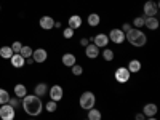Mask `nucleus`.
<instances>
[{
    "label": "nucleus",
    "instance_id": "f257e3e1",
    "mask_svg": "<svg viewBox=\"0 0 160 120\" xmlns=\"http://www.w3.org/2000/svg\"><path fill=\"white\" fill-rule=\"evenodd\" d=\"M22 109H24V112L28 114V115H31V117H38L40 114H42V111H43V102H42V99H40L38 96H35V95H26L24 98H22Z\"/></svg>",
    "mask_w": 160,
    "mask_h": 120
},
{
    "label": "nucleus",
    "instance_id": "f03ea898",
    "mask_svg": "<svg viewBox=\"0 0 160 120\" xmlns=\"http://www.w3.org/2000/svg\"><path fill=\"white\" fill-rule=\"evenodd\" d=\"M125 38L128 40V43L133 45V47H136V48H141L146 45V42H148V35H146L141 29H135L133 28L131 31H128L125 34Z\"/></svg>",
    "mask_w": 160,
    "mask_h": 120
},
{
    "label": "nucleus",
    "instance_id": "7ed1b4c3",
    "mask_svg": "<svg viewBox=\"0 0 160 120\" xmlns=\"http://www.w3.org/2000/svg\"><path fill=\"white\" fill-rule=\"evenodd\" d=\"M78 104H80V108H82L83 111L93 109V108H95V104H96L95 93H93V91H83L82 95H80V98H78Z\"/></svg>",
    "mask_w": 160,
    "mask_h": 120
},
{
    "label": "nucleus",
    "instance_id": "20e7f679",
    "mask_svg": "<svg viewBox=\"0 0 160 120\" xmlns=\"http://www.w3.org/2000/svg\"><path fill=\"white\" fill-rule=\"evenodd\" d=\"M108 37H109V42H112L115 45H122L125 42V32L122 29H118V28L111 29V32L108 34Z\"/></svg>",
    "mask_w": 160,
    "mask_h": 120
},
{
    "label": "nucleus",
    "instance_id": "39448f33",
    "mask_svg": "<svg viewBox=\"0 0 160 120\" xmlns=\"http://www.w3.org/2000/svg\"><path fill=\"white\" fill-rule=\"evenodd\" d=\"M144 11V18H151V16H157L158 13V2H154V0H148L142 7Z\"/></svg>",
    "mask_w": 160,
    "mask_h": 120
},
{
    "label": "nucleus",
    "instance_id": "423d86ee",
    "mask_svg": "<svg viewBox=\"0 0 160 120\" xmlns=\"http://www.w3.org/2000/svg\"><path fill=\"white\" fill-rule=\"evenodd\" d=\"M15 111L16 109L11 108L8 102L3 104V106H0V118H2V120H15V117H16Z\"/></svg>",
    "mask_w": 160,
    "mask_h": 120
},
{
    "label": "nucleus",
    "instance_id": "0eeeda50",
    "mask_svg": "<svg viewBox=\"0 0 160 120\" xmlns=\"http://www.w3.org/2000/svg\"><path fill=\"white\" fill-rule=\"evenodd\" d=\"M114 77H115V80H117L118 83H127L128 80H130V77H131V74H130V71L125 68V66H122V68H117L115 69Z\"/></svg>",
    "mask_w": 160,
    "mask_h": 120
},
{
    "label": "nucleus",
    "instance_id": "6e6552de",
    "mask_svg": "<svg viewBox=\"0 0 160 120\" xmlns=\"http://www.w3.org/2000/svg\"><path fill=\"white\" fill-rule=\"evenodd\" d=\"M48 95H50V99L51 101H61L62 96H64V90L61 85H53L50 90H48Z\"/></svg>",
    "mask_w": 160,
    "mask_h": 120
},
{
    "label": "nucleus",
    "instance_id": "1a4fd4ad",
    "mask_svg": "<svg viewBox=\"0 0 160 120\" xmlns=\"http://www.w3.org/2000/svg\"><path fill=\"white\" fill-rule=\"evenodd\" d=\"M91 42L95 43L98 48H106V47L109 45V37H108V34L99 32V34H96L95 37H91Z\"/></svg>",
    "mask_w": 160,
    "mask_h": 120
},
{
    "label": "nucleus",
    "instance_id": "9d476101",
    "mask_svg": "<svg viewBox=\"0 0 160 120\" xmlns=\"http://www.w3.org/2000/svg\"><path fill=\"white\" fill-rule=\"evenodd\" d=\"M31 58L34 59V62L42 64V62H45L47 58H48V51H47L45 48H35V50L32 51V56H31Z\"/></svg>",
    "mask_w": 160,
    "mask_h": 120
},
{
    "label": "nucleus",
    "instance_id": "9b49d317",
    "mask_svg": "<svg viewBox=\"0 0 160 120\" xmlns=\"http://www.w3.org/2000/svg\"><path fill=\"white\" fill-rule=\"evenodd\" d=\"M85 56L90 58V59H96L99 56V48L95 43H88L85 47Z\"/></svg>",
    "mask_w": 160,
    "mask_h": 120
},
{
    "label": "nucleus",
    "instance_id": "f8f14e48",
    "mask_svg": "<svg viewBox=\"0 0 160 120\" xmlns=\"http://www.w3.org/2000/svg\"><path fill=\"white\" fill-rule=\"evenodd\" d=\"M38 24L43 31H50V29L55 28V19H53L51 16H42L40 21H38Z\"/></svg>",
    "mask_w": 160,
    "mask_h": 120
},
{
    "label": "nucleus",
    "instance_id": "ddd939ff",
    "mask_svg": "<svg viewBox=\"0 0 160 120\" xmlns=\"http://www.w3.org/2000/svg\"><path fill=\"white\" fill-rule=\"evenodd\" d=\"M157 112H158V108H157V104H154V102H149V104H146L142 108V114L146 117H155Z\"/></svg>",
    "mask_w": 160,
    "mask_h": 120
},
{
    "label": "nucleus",
    "instance_id": "4468645a",
    "mask_svg": "<svg viewBox=\"0 0 160 120\" xmlns=\"http://www.w3.org/2000/svg\"><path fill=\"white\" fill-rule=\"evenodd\" d=\"M144 26L148 28L149 31H155L158 29V26H160V21L157 16H151V18H144Z\"/></svg>",
    "mask_w": 160,
    "mask_h": 120
},
{
    "label": "nucleus",
    "instance_id": "2eb2a0df",
    "mask_svg": "<svg viewBox=\"0 0 160 120\" xmlns=\"http://www.w3.org/2000/svg\"><path fill=\"white\" fill-rule=\"evenodd\" d=\"M61 61H62V64L66 66V68H72L74 64H77V62H75L77 58H75L74 53H64L62 58H61Z\"/></svg>",
    "mask_w": 160,
    "mask_h": 120
},
{
    "label": "nucleus",
    "instance_id": "dca6fc26",
    "mask_svg": "<svg viewBox=\"0 0 160 120\" xmlns=\"http://www.w3.org/2000/svg\"><path fill=\"white\" fill-rule=\"evenodd\" d=\"M47 93H48V85L43 83V82H40V83H37V85L34 87V95L38 96V98H43Z\"/></svg>",
    "mask_w": 160,
    "mask_h": 120
},
{
    "label": "nucleus",
    "instance_id": "f3484780",
    "mask_svg": "<svg viewBox=\"0 0 160 120\" xmlns=\"http://www.w3.org/2000/svg\"><path fill=\"white\" fill-rule=\"evenodd\" d=\"M10 62H11V66L13 68H16V69H19V68H22V66L26 64V59L19 55V53H15L11 58H10Z\"/></svg>",
    "mask_w": 160,
    "mask_h": 120
},
{
    "label": "nucleus",
    "instance_id": "a211bd4d",
    "mask_svg": "<svg viewBox=\"0 0 160 120\" xmlns=\"http://www.w3.org/2000/svg\"><path fill=\"white\" fill-rule=\"evenodd\" d=\"M68 28H71V29H74V31H77L80 26H82V16H78V15H72L69 19H68Z\"/></svg>",
    "mask_w": 160,
    "mask_h": 120
},
{
    "label": "nucleus",
    "instance_id": "6ab92c4d",
    "mask_svg": "<svg viewBox=\"0 0 160 120\" xmlns=\"http://www.w3.org/2000/svg\"><path fill=\"white\" fill-rule=\"evenodd\" d=\"M141 61H138V59H131L130 62H128V66H127V69L130 71V74H138L139 71H141Z\"/></svg>",
    "mask_w": 160,
    "mask_h": 120
},
{
    "label": "nucleus",
    "instance_id": "aec40b11",
    "mask_svg": "<svg viewBox=\"0 0 160 120\" xmlns=\"http://www.w3.org/2000/svg\"><path fill=\"white\" fill-rule=\"evenodd\" d=\"M87 22L90 28H96V26H99L101 22V16L98 15V13H90L88 18H87Z\"/></svg>",
    "mask_w": 160,
    "mask_h": 120
},
{
    "label": "nucleus",
    "instance_id": "412c9836",
    "mask_svg": "<svg viewBox=\"0 0 160 120\" xmlns=\"http://www.w3.org/2000/svg\"><path fill=\"white\" fill-rule=\"evenodd\" d=\"M26 95H28V88H26V85H22V83L15 85V96H16V98L22 99Z\"/></svg>",
    "mask_w": 160,
    "mask_h": 120
},
{
    "label": "nucleus",
    "instance_id": "4be33fe9",
    "mask_svg": "<svg viewBox=\"0 0 160 120\" xmlns=\"http://www.w3.org/2000/svg\"><path fill=\"white\" fill-rule=\"evenodd\" d=\"M15 53H13V50H11V47H2L0 48V58H3V59H10Z\"/></svg>",
    "mask_w": 160,
    "mask_h": 120
},
{
    "label": "nucleus",
    "instance_id": "5701e85b",
    "mask_svg": "<svg viewBox=\"0 0 160 120\" xmlns=\"http://www.w3.org/2000/svg\"><path fill=\"white\" fill-rule=\"evenodd\" d=\"M101 112L98 111V109H95V108H93V109H90L88 112H87V118L88 120H101Z\"/></svg>",
    "mask_w": 160,
    "mask_h": 120
},
{
    "label": "nucleus",
    "instance_id": "b1692460",
    "mask_svg": "<svg viewBox=\"0 0 160 120\" xmlns=\"http://www.w3.org/2000/svg\"><path fill=\"white\" fill-rule=\"evenodd\" d=\"M114 58H115V53L111 48H104L102 50V59L104 61H114Z\"/></svg>",
    "mask_w": 160,
    "mask_h": 120
},
{
    "label": "nucleus",
    "instance_id": "393cba45",
    "mask_svg": "<svg viewBox=\"0 0 160 120\" xmlns=\"http://www.w3.org/2000/svg\"><path fill=\"white\" fill-rule=\"evenodd\" d=\"M32 51H34V50H32L31 47L24 45V47L21 48V51H19V55H21L24 59H28V58H31V56H32Z\"/></svg>",
    "mask_w": 160,
    "mask_h": 120
},
{
    "label": "nucleus",
    "instance_id": "a878e982",
    "mask_svg": "<svg viewBox=\"0 0 160 120\" xmlns=\"http://www.w3.org/2000/svg\"><path fill=\"white\" fill-rule=\"evenodd\" d=\"M10 101V93L3 88H0V106H3Z\"/></svg>",
    "mask_w": 160,
    "mask_h": 120
},
{
    "label": "nucleus",
    "instance_id": "bb28decb",
    "mask_svg": "<svg viewBox=\"0 0 160 120\" xmlns=\"http://www.w3.org/2000/svg\"><path fill=\"white\" fill-rule=\"evenodd\" d=\"M56 109H58V102L56 101H48L47 104H45V111L47 112H56Z\"/></svg>",
    "mask_w": 160,
    "mask_h": 120
},
{
    "label": "nucleus",
    "instance_id": "cd10ccee",
    "mask_svg": "<svg viewBox=\"0 0 160 120\" xmlns=\"http://www.w3.org/2000/svg\"><path fill=\"white\" fill-rule=\"evenodd\" d=\"M71 69H72V74H74L75 77H80V75L83 74V68H82V66H80V64H74Z\"/></svg>",
    "mask_w": 160,
    "mask_h": 120
},
{
    "label": "nucleus",
    "instance_id": "c85d7f7f",
    "mask_svg": "<svg viewBox=\"0 0 160 120\" xmlns=\"http://www.w3.org/2000/svg\"><path fill=\"white\" fill-rule=\"evenodd\" d=\"M133 26H135V29H141L144 26V18L142 16H136L135 19H133Z\"/></svg>",
    "mask_w": 160,
    "mask_h": 120
},
{
    "label": "nucleus",
    "instance_id": "c756f323",
    "mask_svg": "<svg viewBox=\"0 0 160 120\" xmlns=\"http://www.w3.org/2000/svg\"><path fill=\"white\" fill-rule=\"evenodd\" d=\"M62 37H64V38H68V40H69V38H72V37H74V29L66 28V29L62 31Z\"/></svg>",
    "mask_w": 160,
    "mask_h": 120
},
{
    "label": "nucleus",
    "instance_id": "7c9ffc66",
    "mask_svg": "<svg viewBox=\"0 0 160 120\" xmlns=\"http://www.w3.org/2000/svg\"><path fill=\"white\" fill-rule=\"evenodd\" d=\"M21 48H22V43H21V42H13V45H11L13 53H19V51H21Z\"/></svg>",
    "mask_w": 160,
    "mask_h": 120
},
{
    "label": "nucleus",
    "instance_id": "2f4dec72",
    "mask_svg": "<svg viewBox=\"0 0 160 120\" xmlns=\"http://www.w3.org/2000/svg\"><path fill=\"white\" fill-rule=\"evenodd\" d=\"M8 104L11 106V108H15V109H16L18 106H19V98H16V96H15V98H10Z\"/></svg>",
    "mask_w": 160,
    "mask_h": 120
},
{
    "label": "nucleus",
    "instance_id": "473e14b6",
    "mask_svg": "<svg viewBox=\"0 0 160 120\" xmlns=\"http://www.w3.org/2000/svg\"><path fill=\"white\" fill-rule=\"evenodd\" d=\"M120 29H122V31L127 34V32H128V31H131L133 28H131V24H130V22H123V24H122V28H120Z\"/></svg>",
    "mask_w": 160,
    "mask_h": 120
},
{
    "label": "nucleus",
    "instance_id": "72a5a7b5",
    "mask_svg": "<svg viewBox=\"0 0 160 120\" xmlns=\"http://www.w3.org/2000/svg\"><path fill=\"white\" fill-rule=\"evenodd\" d=\"M90 43V40L87 38V37H82V38H80V45H82V47H87Z\"/></svg>",
    "mask_w": 160,
    "mask_h": 120
},
{
    "label": "nucleus",
    "instance_id": "f704fd0d",
    "mask_svg": "<svg viewBox=\"0 0 160 120\" xmlns=\"http://www.w3.org/2000/svg\"><path fill=\"white\" fill-rule=\"evenodd\" d=\"M135 120H146V115H144L142 112H138V114L135 115Z\"/></svg>",
    "mask_w": 160,
    "mask_h": 120
},
{
    "label": "nucleus",
    "instance_id": "c9c22d12",
    "mask_svg": "<svg viewBox=\"0 0 160 120\" xmlns=\"http://www.w3.org/2000/svg\"><path fill=\"white\" fill-rule=\"evenodd\" d=\"M55 28H56V29L61 28V22H59V21H55Z\"/></svg>",
    "mask_w": 160,
    "mask_h": 120
},
{
    "label": "nucleus",
    "instance_id": "e433bc0d",
    "mask_svg": "<svg viewBox=\"0 0 160 120\" xmlns=\"http://www.w3.org/2000/svg\"><path fill=\"white\" fill-rule=\"evenodd\" d=\"M26 62H28V64H34V59L32 58H28V59H26Z\"/></svg>",
    "mask_w": 160,
    "mask_h": 120
},
{
    "label": "nucleus",
    "instance_id": "4c0bfd02",
    "mask_svg": "<svg viewBox=\"0 0 160 120\" xmlns=\"http://www.w3.org/2000/svg\"><path fill=\"white\" fill-rule=\"evenodd\" d=\"M146 120H157L155 117H146Z\"/></svg>",
    "mask_w": 160,
    "mask_h": 120
},
{
    "label": "nucleus",
    "instance_id": "58836bf2",
    "mask_svg": "<svg viewBox=\"0 0 160 120\" xmlns=\"http://www.w3.org/2000/svg\"><path fill=\"white\" fill-rule=\"evenodd\" d=\"M29 120H35V118H29Z\"/></svg>",
    "mask_w": 160,
    "mask_h": 120
},
{
    "label": "nucleus",
    "instance_id": "ea45409f",
    "mask_svg": "<svg viewBox=\"0 0 160 120\" xmlns=\"http://www.w3.org/2000/svg\"><path fill=\"white\" fill-rule=\"evenodd\" d=\"M0 10H2V7H0Z\"/></svg>",
    "mask_w": 160,
    "mask_h": 120
},
{
    "label": "nucleus",
    "instance_id": "a19ab883",
    "mask_svg": "<svg viewBox=\"0 0 160 120\" xmlns=\"http://www.w3.org/2000/svg\"><path fill=\"white\" fill-rule=\"evenodd\" d=\"M85 120H88V118H85Z\"/></svg>",
    "mask_w": 160,
    "mask_h": 120
}]
</instances>
